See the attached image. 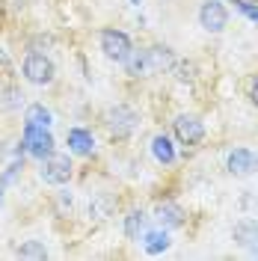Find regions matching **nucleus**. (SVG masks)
<instances>
[{
	"mask_svg": "<svg viewBox=\"0 0 258 261\" xmlns=\"http://www.w3.org/2000/svg\"><path fill=\"white\" fill-rule=\"evenodd\" d=\"M169 246V234L166 231H151L148 238H145V252H151V255H158Z\"/></svg>",
	"mask_w": 258,
	"mask_h": 261,
	"instance_id": "nucleus-16",
	"label": "nucleus"
},
{
	"mask_svg": "<svg viewBox=\"0 0 258 261\" xmlns=\"http://www.w3.org/2000/svg\"><path fill=\"white\" fill-rule=\"evenodd\" d=\"M158 223H161V226L175 228V226L184 223V211H181L178 205H161V208H158Z\"/></svg>",
	"mask_w": 258,
	"mask_h": 261,
	"instance_id": "nucleus-14",
	"label": "nucleus"
},
{
	"mask_svg": "<svg viewBox=\"0 0 258 261\" xmlns=\"http://www.w3.org/2000/svg\"><path fill=\"white\" fill-rule=\"evenodd\" d=\"M199 21H202V27L208 33H220L226 27L228 12L220 0H208V3H202V9H199Z\"/></svg>",
	"mask_w": 258,
	"mask_h": 261,
	"instance_id": "nucleus-6",
	"label": "nucleus"
},
{
	"mask_svg": "<svg viewBox=\"0 0 258 261\" xmlns=\"http://www.w3.org/2000/svg\"><path fill=\"white\" fill-rule=\"evenodd\" d=\"M42 178L45 184H65V181L71 178V161H68V154H50L45 158V166H42Z\"/></svg>",
	"mask_w": 258,
	"mask_h": 261,
	"instance_id": "nucleus-5",
	"label": "nucleus"
},
{
	"mask_svg": "<svg viewBox=\"0 0 258 261\" xmlns=\"http://www.w3.org/2000/svg\"><path fill=\"white\" fill-rule=\"evenodd\" d=\"M137 113L131 110V107H125V104H116V107H110L107 113H104V125H107V130L113 134L116 140H125V137H131L134 134V128H137Z\"/></svg>",
	"mask_w": 258,
	"mask_h": 261,
	"instance_id": "nucleus-1",
	"label": "nucleus"
},
{
	"mask_svg": "<svg viewBox=\"0 0 258 261\" xmlns=\"http://www.w3.org/2000/svg\"><path fill=\"white\" fill-rule=\"evenodd\" d=\"M24 148L30 151L33 158L45 161L54 154V137L48 134V128H33V125H24Z\"/></svg>",
	"mask_w": 258,
	"mask_h": 261,
	"instance_id": "nucleus-4",
	"label": "nucleus"
},
{
	"mask_svg": "<svg viewBox=\"0 0 258 261\" xmlns=\"http://www.w3.org/2000/svg\"><path fill=\"white\" fill-rule=\"evenodd\" d=\"M68 148H71L74 154H92L95 140H92V134L86 128H71L68 130Z\"/></svg>",
	"mask_w": 258,
	"mask_h": 261,
	"instance_id": "nucleus-9",
	"label": "nucleus"
},
{
	"mask_svg": "<svg viewBox=\"0 0 258 261\" xmlns=\"http://www.w3.org/2000/svg\"><path fill=\"white\" fill-rule=\"evenodd\" d=\"M24 125H33V128H48L50 125V110L45 104H30L27 113H24Z\"/></svg>",
	"mask_w": 258,
	"mask_h": 261,
	"instance_id": "nucleus-12",
	"label": "nucleus"
},
{
	"mask_svg": "<svg viewBox=\"0 0 258 261\" xmlns=\"http://www.w3.org/2000/svg\"><path fill=\"white\" fill-rule=\"evenodd\" d=\"M249 98H252V104H255V107H258V81L252 83V92H249Z\"/></svg>",
	"mask_w": 258,
	"mask_h": 261,
	"instance_id": "nucleus-20",
	"label": "nucleus"
},
{
	"mask_svg": "<svg viewBox=\"0 0 258 261\" xmlns=\"http://www.w3.org/2000/svg\"><path fill=\"white\" fill-rule=\"evenodd\" d=\"M131 3H134V6H140V0H131Z\"/></svg>",
	"mask_w": 258,
	"mask_h": 261,
	"instance_id": "nucleus-22",
	"label": "nucleus"
},
{
	"mask_svg": "<svg viewBox=\"0 0 258 261\" xmlns=\"http://www.w3.org/2000/svg\"><path fill=\"white\" fill-rule=\"evenodd\" d=\"M235 241L246 249H255L258 246V223L255 220H241L235 226Z\"/></svg>",
	"mask_w": 258,
	"mask_h": 261,
	"instance_id": "nucleus-10",
	"label": "nucleus"
},
{
	"mask_svg": "<svg viewBox=\"0 0 258 261\" xmlns=\"http://www.w3.org/2000/svg\"><path fill=\"white\" fill-rule=\"evenodd\" d=\"M54 74H57V68L50 63L45 54H30L27 60H24V77L36 86H48L54 81Z\"/></svg>",
	"mask_w": 258,
	"mask_h": 261,
	"instance_id": "nucleus-3",
	"label": "nucleus"
},
{
	"mask_svg": "<svg viewBox=\"0 0 258 261\" xmlns=\"http://www.w3.org/2000/svg\"><path fill=\"white\" fill-rule=\"evenodd\" d=\"M231 3H235L243 15L249 18V21H255V24H258V6H255V3H246V0H231Z\"/></svg>",
	"mask_w": 258,
	"mask_h": 261,
	"instance_id": "nucleus-19",
	"label": "nucleus"
},
{
	"mask_svg": "<svg viewBox=\"0 0 258 261\" xmlns=\"http://www.w3.org/2000/svg\"><path fill=\"white\" fill-rule=\"evenodd\" d=\"M0 205H3V187H0Z\"/></svg>",
	"mask_w": 258,
	"mask_h": 261,
	"instance_id": "nucleus-21",
	"label": "nucleus"
},
{
	"mask_svg": "<svg viewBox=\"0 0 258 261\" xmlns=\"http://www.w3.org/2000/svg\"><path fill=\"white\" fill-rule=\"evenodd\" d=\"M145 57H148V68L151 71H161V68H172L175 65V57H172L169 48H148Z\"/></svg>",
	"mask_w": 258,
	"mask_h": 261,
	"instance_id": "nucleus-11",
	"label": "nucleus"
},
{
	"mask_svg": "<svg viewBox=\"0 0 258 261\" xmlns=\"http://www.w3.org/2000/svg\"><path fill=\"white\" fill-rule=\"evenodd\" d=\"M175 137H178L181 146H196V143H202L205 128H202V122H199L196 116H178L175 119Z\"/></svg>",
	"mask_w": 258,
	"mask_h": 261,
	"instance_id": "nucleus-7",
	"label": "nucleus"
},
{
	"mask_svg": "<svg viewBox=\"0 0 258 261\" xmlns=\"http://www.w3.org/2000/svg\"><path fill=\"white\" fill-rule=\"evenodd\" d=\"M101 50L107 60L125 63L131 57V39L122 30H101Z\"/></svg>",
	"mask_w": 258,
	"mask_h": 261,
	"instance_id": "nucleus-2",
	"label": "nucleus"
},
{
	"mask_svg": "<svg viewBox=\"0 0 258 261\" xmlns=\"http://www.w3.org/2000/svg\"><path fill=\"white\" fill-rule=\"evenodd\" d=\"M151 154H154L161 163H172L175 161V148H172V143H169V137L158 134V137L151 140Z\"/></svg>",
	"mask_w": 258,
	"mask_h": 261,
	"instance_id": "nucleus-13",
	"label": "nucleus"
},
{
	"mask_svg": "<svg viewBox=\"0 0 258 261\" xmlns=\"http://www.w3.org/2000/svg\"><path fill=\"white\" fill-rule=\"evenodd\" d=\"M18 255H21V258H45L48 249L39 244V241H24V244L18 246Z\"/></svg>",
	"mask_w": 258,
	"mask_h": 261,
	"instance_id": "nucleus-18",
	"label": "nucleus"
},
{
	"mask_svg": "<svg viewBox=\"0 0 258 261\" xmlns=\"http://www.w3.org/2000/svg\"><path fill=\"white\" fill-rule=\"evenodd\" d=\"M125 65H128V71L134 74V77H143V74H148V71H151V68H148V57H145V50L131 54L128 60H125Z\"/></svg>",
	"mask_w": 258,
	"mask_h": 261,
	"instance_id": "nucleus-15",
	"label": "nucleus"
},
{
	"mask_svg": "<svg viewBox=\"0 0 258 261\" xmlns=\"http://www.w3.org/2000/svg\"><path fill=\"white\" fill-rule=\"evenodd\" d=\"M226 166H228L231 175H252L258 169V154L249 151V148H235V151L228 154Z\"/></svg>",
	"mask_w": 258,
	"mask_h": 261,
	"instance_id": "nucleus-8",
	"label": "nucleus"
},
{
	"mask_svg": "<svg viewBox=\"0 0 258 261\" xmlns=\"http://www.w3.org/2000/svg\"><path fill=\"white\" fill-rule=\"evenodd\" d=\"M143 226H145V214L143 211H131L128 220H125V234H128V238H140Z\"/></svg>",
	"mask_w": 258,
	"mask_h": 261,
	"instance_id": "nucleus-17",
	"label": "nucleus"
}]
</instances>
